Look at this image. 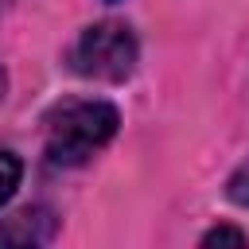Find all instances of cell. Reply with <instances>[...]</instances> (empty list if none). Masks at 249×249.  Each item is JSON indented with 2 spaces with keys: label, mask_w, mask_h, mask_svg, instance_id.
I'll return each instance as SVG.
<instances>
[{
  "label": "cell",
  "mask_w": 249,
  "mask_h": 249,
  "mask_svg": "<svg viewBox=\"0 0 249 249\" xmlns=\"http://www.w3.org/2000/svg\"><path fill=\"white\" fill-rule=\"evenodd\" d=\"M117 132V109L109 101H74L51 117L47 128V160L58 167L86 163L101 144Z\"/></svg>",
  "instance_id": "6da1fadb"
},
{
  "label": "cell",
  "mask_w": 249,
  "mask_h": 249,
  "mask_svg": "<svg viewBox=\"0 0 249 249\" xmlns=\"http://www.w3.org/2000/svg\"><path fill=\"white\" fill-rule=\"evenodd\" d=\"M70 62L82 78L97 82H124L136 66V39L124 23H93L78 35Z\"/></svg>",
  "instance_id": "7a4b0ae2"
},
{
  "label": "cell",
  "mask_w": 249,
  "mask_h": 249,
  "mask_svg": "<svg viewBox=\"0 0 249 249\" xmlns=\"http://www.w3.org/2000/svg\"><path fill=\"white\" fill-rule=\"evenodd\" d=\"M54 230L51 214L47 210H23L12 218V226L0 230V241H16V245H35V241H47Z\"/></svg>",
  "instance_id": "3957f363"
},
{
  "label": "cell",
  "mask_w": 249,
  "mask_h": 249,
  "mask_svg": "<svg viewBox=\"0 0 249 249\" xmlns=\"http://www.w3.org/2000/svg\"><path fill=\"white\" fill-rule=\"evenodd\" d=\"M19 175H23V167H19V160L12 156V152H0V206L16 195V187H19Z\"/></svg>",
  "instance_id": "277c9868"
},
{
  "label": "cell",
  "mask_w": 249,
  "mask_h": 249,
  "mask_svg": "<svg viewBox=\"0 0 249 249\" xmlns=\"http://www.w3.org/2000/svg\"><path fill=\"white\" fill-rule=\"evenodd\" d=\"M222 241H230V245H245V233L233 230V226H218V230H210V233L202 237V245H222Z\"/></svg>",
  "instance_id": "5b68a950"
},
{
  "label": "cell",
  "mask_w": 249,
  "mask_h": 249,
  "mask_svg": "<svg viewBox=\"0 0 249 249\" xmlns=\"http://www.w3.org/2000/svg\"><path fill=\"white\" fill-rule=\"evenodd\" d=\"M0 89H4V74H0Z\"/></svg>",
  "instance_id": "8992f818"
}]
</instances>
